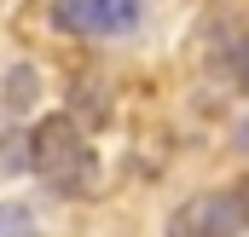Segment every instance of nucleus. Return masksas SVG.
<instances>
[{"label":"nucleus","instance_id":"obj_2","mask_svg":"<svg viewBox=\"0 0 249 237\" xmlns=\"http://www.w3.org/2000/svg\"><path fill=\"white\" fill-rule=\"evenodd\" d=\"M249 232V191H197L168 214V237H244Z\"/></svg>","mask_w":249,"mask_h":237},{"label":"nucleus","instance_id":"obj_1","mask_svg":"<svg viewBox=\"0 0 249 237\" xmlns=\"http://www.w3.org/2000/svg\"><path fill=\"white\" fill-rule=\"evenodd\" d=\"M29 168L47 179L53 191H93V151H87V139H81V127L70 116H47L35 121V133H29Z\"/></svg>","mask_w":249,"mask_h":237},{"label":"nucleus","instance_id":"obj_3","mask_svg":"<svg viewBox=\"0 0 249 237\" xmlns=\"http://www.w3.org/2000/svg\"><path fill=\"white\" fill-rule=\"evenodd\" d=\"M145 0H53V23L70 35H133Z\"/></svg>","mask_w":249,"mask_h":237},{"label":"nucleus","instance_id":"obj_7","mask_svg":"<svg viewBox=\"0 0 249 237\" xmlns=\"http://www.w3.org/2000/svg\"><path fill=\"white\" fill-rule=\"evenodd\" d=\"M12 237H35V226H29V232H12Z\"/></svg>","mask_w":249,"mask_h":237},{"label":"nucleus","instance_id":"obj_6","mask_svg":"<svg viewBox=\"0 0 249 237\" xmlns=\"http://www.w3.org/2000/svg\"><path fill=\"white\" fill-rule=\"evenodd\" d=\"M238 151H249V121H244V127H238Z\"/></svg>","mask_w":249,"mask_h":237},{"label":"nucleus","instance_id":"obj_4","mask_svg":"<svg viewBox=\"0 0 249 237\" xmlns=\"http://www.w3.org/2000/svg\"><path fill=\"white\" fill-rule=\"evenodd\" d=\"M12 232H29V214L12 208V203H0V237H12Z\"/></svg>","mask_w":249,"mask_h":237},{"label":"nucleus","instance_id":"obj_5","mask_svg":"<svg viewBox=\"0 0 249 237\" xmlns=\"http://www.w3.org/2000/svg\"><path fill=\"white\" fill-rule=\"evenodd\" d=\"M238 75H244V87H249V41L238 47Z\"/></svg>","mask_w":249,"mask_h":237}]
</instances>
